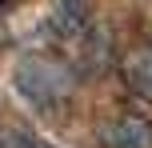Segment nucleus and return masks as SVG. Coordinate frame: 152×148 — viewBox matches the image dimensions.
<instances>
[{
	"label": "nucleus",
	"mask_w": 152,
	"mask_h": 148,
	"mask_svg": "<svg viewBox=\"0 0 152 148\" xmlns=\"http://www.w3.org/2000/svg\"><path fill=\"white\" fill-rule=\"evenodd\" d=\"M16 88L36 108H56L72 92V72L56 60H44V56H24L16 68Z\"/></svg>",
	"instance_id": "nucleus-1"
},
{
	"label": "nucleus",
	"mask_w": 152,
	"mask_h": 148,
	"mask_svg": "<svg viewBox=\"0 0 152 148\" xmlns=\"http://www.w3.org/2000/svg\"><path fill=\"white\" fill-rule=\"evenodd\" d=\"M104 144L108 148H152V128L144 124V120H116V124H108L104 132Z\"/></svg>",
	"instance_id": "nucleus-2"
},
{
	"label": "nucleus",
	"mask_w": 152,
	"mask_h": 148,
	"mask_svg": "<svg viewBox=\"0 0 152 148\" xmlns=\"http://www.w3.org/2000/svg\"><path fill=\"white\" fill-rule=\"evenodd\" d=\"M124 76H128V88H132L136 96L152 100V48H140L136 56H128Z\"/></svg>",
	"instance_id": "nucleus-3"
},
{
	"label": "nucleus",
	"mask_w": 152,
	"mask_h": 148,
	"mask_svg": "<svg viewBox=\"0 0 152 148\" xmlns=\"http://www.w3.org/2000/svg\"><path fill=\"white\" fill-rule=\"evenodd\" d=\"M84 20H88V0H60L56 16H52V28L60 36H72V32L84 28Z\"/></svg>",
	"instance_id": "nucleus-4"
}]
</instances>
